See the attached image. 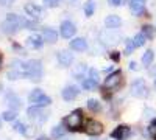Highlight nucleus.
<instances>
[{"label":"nucleus","instance_id":"nucleus-1","mask_svg":"<svg viewBox=\"0 0 156 140\" xmlns=\"http://www.w3.org/2000/svg\"><path fill=\"white\" fill-rule=\"evenodd\" d=\"M22 28V17H19L17 14H8L6 20L2 23V31L6 34H14Z\"/></svg>","mask_w":156,"mask_h":140},{"label":"nucleus","instance_id":"nucleus-2","mask_svg":"<svg viewBox=\"0 0 156 140\" xmlns=\"http://www.w3.org/2000/svg\"><path fill=\"white\" fill-rule=\"evenodd\" d=\"M27 76L31 81H39L42 78V64L37 59H31L27 62Z\"/></svg>","mask_w":156,"mask_h":140},{"label":"nucleus","instance_id":"nucleus-3","mask_svg":"<svg viewBox=\"0 0 156 140\" xmlns=\"http://www.w3.org/2000/svg\"><path fill=\"white\" fill-rule=\"evenodd\" d=\"M27 76V64L19 59H14L11 62V69L8 70V78L9 80H19L20 76Z\"/></svg>","mask_w":156,"mask_h":140},{"label":"nucleus","instance_id":"nucleus-4","mask_svg":"<svg viewBox=\"0 0 156 140\" xmlns=\"http://www.w3.org/2000/svg\"><path fill=\"white\" fill-rule=\"evenodd\" d=\"M30 103H33L34 106H39V108H44V106L51 103V100H50V97H47L41 90V89H34L30 94Z\"/></svg>","mask_w":156,"mask_h":140},{"label":"nucleus","instance_id":"nucleus-5","mask_svg":"<svg viewBox=\"0 0 156 140\" xmlns=\"http://www.w3.org/2000/svg\"><path fill=\"white\" fill-rule=\"evenodd\" d=\"M131 95L133 97H137V98H145L148 95V89H147L145 81L142 80V78L133 81V84H131Z\"/></svg>","mask_w":156,"mask_h":140},{"label":"nucleus","instance_id":"nucleus-6","mask_svg":"<svg viewBox=\"0 0 156 140\" xmlns=\"http://www.w3.org/2000/svg\"><path fill=\"white\" fill-rule=\"evenodd\" d=\"M81 121H83L81 112H80V111H75V112L69 114V115L64 118V126H66V128H69V129H76L78 126L81 125Z\"/></svg>","mask_w":156,"mask_h":140},{"label":"nucleus","instance_id":"nucleus-7","mask_svg":"<svg viewBox=\"0 0 156 140\" xmlns=\"http://www.w3.org/2000/svg\"><path fill=\"white\" fill-rule=\"evenodd\" d=\"M28 117L36 121V123H44L47 120V112L42 109V108H39V106H34V108H30L28 109Z\"/></svg>","mask_w":156,"mask_h":140},{"label":"nucleus","instance_id":"nucleus-8","mask_svg":"<svg viewBox=\"0 0 156 140\" xmlns=\"http://www.w3.org/2000/svg\"><path fill=\"white\" fill-rule=\"evenodd\" d=\"M120 84H122V73L120 72H114L112 75H109L105 80V83H103L105 89H117Z\"/></svg>","mask_w":156,"mask_h":140},{"label":"nucleus","instance_id":"nucleus-9","mask_svg":"<svg viewBox=\"0 0 156 140\" xmlns=\"http://www.w3.org/2000/svg\"><path fill=\"white\" fill-rule=\"evenodd\" d=\"M84 131L86 134L89 135H98L103 132V126L100 121H95V120H89L86 125H84Z\"/></svg>","mask_w":156,"mask_h":140},{"label":"nucleus","instance_id":"nucleus-10","mask_svg":"<svg viewBox=\"0 0 156 140\" xmlns=\"http://www.w3.org/2000/svg\"><path fill=\"white\" fill-rule=\"evenodd\" d=\"M72 61H73V55L69 52V50H61V52H58V62L62 67L70 66Z\"/></svg>","mask_w":156,"mask_h":140},{"label":"nucleus","instance_id":"nucleus-11","mask_svg":"<svg viewBox=\"0 0 156 140\" xmlns=\"http://www.w3.org/2000/svg\"><path fill=\"white\" fill-rule=\"evenodd\" d=\"M75 25L72 23V22H69V20H66V22H62L61 23V36L62 37H66V39H69V37H72L73 34H75Z\"/></svg>","mask_w":156,"mask_h":140},{"label":"nucleus","instance_id":"nucleus-12","mask_svg":"<svg viewBox=\"0 0 156 140\" xmlns=\"http://www.w3.org/2000/svg\"><path fill=\"white\" fill-rule=\"evenodd\" d=\"M145 8V0H129V9L134 16H140Z\"/></svg>","mask_w":156,"mask_h":140},{"label":"nucleus","instance_id":"nucleus-13","mask_svg":"<svg viewBox=\"0 0 156 140\" xmlns=\"http://www.w3.org/2000/svg\"><path fill=\"white\" fill-rule=\"evenodd\" d=\"M23 9H25V12H27L28 16H31L33 19H39V17H42V9L39 8L36 3H27Z\"/></svg>","mask_w":156,"mask_h":140},{"label":"nucleus","instance_id":"nucleus-14","mask_svg":"<svg viewBox=\"0 0 156 140\" xmlns=\"http://www.w3.org/2000/svg\"><path fill=\"white\" fill-rule=\"evenodd\" d=\"M78 94H80V90H78L76 86H67L62 90V98L66 101H72V100H75L78 97Z\"/></svg>","mask_w":156,"mask_h":140},{"label":"nucleus","instance_id":"nucleus-15","mask_svg":"<svg viewBox=\"0 0 156 140\" xmlns=\"http://www.w3.org/2000/svg\"><path fill=\"white\" fill-rule=\"evenodd\" d=\"M105 25H106L108 30H115V28H119L120 25H122V19H120L119 16L111 14V16H108V17L105 19Z\"/></svg>","mask_w":156,"mask_h":140},{"label":"nucleus","instance_id":"nucleus-16","mask_svg":"<svg viewBox=\"0 0 156 140\" xmlns=\"http://www.w3.org/2000/svg\"><path fill=\"white\" fill-rule=\"evenodd\" d=\"M129 134V128L128 126H119V128H115L111 134V137L114 140H125V137Z\"/></svg>","mask_w":156,"mask_h":140},{"label":"nucleus","instance_id":"nucleus-17","mask_svg":"<svg viewBox=\"0 0 156 140\" xmlns=\"http://www.w3.org/2000/svg\"><path fill=\"white\" fill-rule=\"evenodd\" d=\"M70 48L76 50V52H84V50L87 48V42H86V39H83V37H75L73 41H70Z\"/></svg>","mask_w":156,"mask_h":140},{"label":"nucleus","instance_id":"nucleus-18","mask_svg":"<svg viewBox=\"0 0 156 140\" xmlns=\"http://www.w3.org/2000/svg\"><path fill=\"white\" fill-rule=\"evenodd\" d=\"M27 45L31 47V48H41V47L44 45L42 36H39V34H31L28 39H27Z\"/></svg>","mask_w":156,"mask_h":140},{"label":"nucleus","instance_id":"nucleus-19","mask_svg":"<svg viewBox=\"0 0 156 140\" xmlns=\"http://www.w3.org/2000/svg\"><path fill=\"white\" fill-rule=\"evenodd\" d=\"M42 39L45 42H50V44H55L56 39H58V34L55 30H51V28H45L44 33H42Z\"/></svg>","mask_w":156,"mask_h":140},{"label":"nucleus","instance_id":"nucleus-20","mask_svg":"<svg viewBox=\"0 0 156 140\" xmlns=\"http://www.w3.org/2000/svg\"><path fill=\"white\" fill-rule=\"evenodd\" d=\"M6 103L9 104V108H11L12 111H17V109L20 108V100H19V97L14 95V94H9V95L6 97Z\"/></svg>","mask_w":156,"mask_h":140},{"label":"nucleus","instance_id":"nucleus-21","mask_svg":"<svg viewBox=\"0 0 156 140\" xmlns=\"http://www.w3.org/2000/svg\"><path fill=\"white\" fill-rule=\"evenodd\" d=\"M94 11H95V0H87L84 3V14L89 17L94 14Z\"/></svg>","mask_w":156,"mask_h":140},{"label":"nucleus","instance_id":"nucleus-22","mask_svg":"<svg viewBox=\"0 0 156 140\" xmlns=\"http://www.w3.org/2000/svg\"><path fill=\"white\" fill-rule=\"evenodd\" d=\"M153 58H154L153 50H147V52L144 53V56H142V64L148 67V66L151 64V62H153Z\"/></svg>","mask_w":156,"mask_h":140},{"label":"nucleus","instance_id":"nucleus-23","mask_svg":"<svg viewBox=\"0 0 156 140\" xmlns=\"http://www.w3.org/2000/svg\"><path fill=\"white\" fill-rule=\"evenodd\" d=\"M145 39H147L145 34L140 31V33H137V34L133 37V42H134V45H136V47H142V45L145 44Z\"/></svg>","mask_w":156,"mask_h":140},{"label":"nucleus","instance_id":"nucleus-24","mask_svg":"<svg viewBox=\"0 0 156 140\" xmlns=\"http://www.w3.org/2000/svg\"><path fill=\"white\" fill-rule=\"evenodd\" d=\"M66 134V128H62V126H55L53 129H51V137L53 138H59Z\"/></svg>","mask_w":156,"mask_h":140},{"label":"nucleus","instance_id":"nucleus-25","mask_svg":"<svg viewBox=\"0 0 156 140\" xmlns=\"http://www.w3.org/2000/svg\"><path fill=\"white\" fill-rule=\"evenodd\" d=\"M142 33L145 34L147 39H151V37H154V27H151V25H145L144 28H142Z\"/></svg>","mask_w":156,"mask_h":140},{"label":"nucleus","instance_id":"nucleus-26","mask_svg":"<svg viewBox=\"0 0 156 140\" xmlns=\"http://www.w3.org/2000/svg\"><path fill=\"white\" fill-rule=\"evenodd\" d=\"M3 120H6V121H14L16 120V117H17V112L16 111H6V112H3Z\"/></svg>","mask_w":156,"mask_h":140},{"label":"nucleus","instance_id":"nucleus-27","mask_svg":"<svg viewBox=\"0 0 156 140\" xmlns=\"http://www.w3.org/2000/svg\"><path fill=\"white\" fill-rule=\"evenodd\" d=\"M84 73H86V66H84V64H80V66L73 70V76H76V78H80V80L84 76Z\"/></svg>","mask_w":156,"mask_h":140},{"label":"nucleus","instance_id":"nucleus-28","mask_svg":"<svg viewBox=\"0 0 156 140\" xmlns=\"http://www.w3.org/2000/svg\"><path fill=\"white\" fill-rule=\"evenodd\" d=\"M98 84L95 83V81H92L90 78H86V80H83V87L86 89V90H92V89H95Z\"/></svg>","mask_w":156,"mask_h":140},{"label":"nucleus","instance_id":"nucleus-29","mask_svg":"<svg viewBox=\"0 0 156 140\" xmlns=\"http://www.w3.org/2000/svg\"><path fill=\"white\" fill-rule=\"evenodd\" d=\"M86 104H87V109L94 111V112L100 111V103H98L97 100H87V101H86Z\"/></svg>","mask_w":156,"mask_h":140},{"label":"nucleus","instance_id":"nucleus-30","mask_svg":"<svg viewBox=\"0 0 156 140\" xmlns=\"http://www.w3.org/2000/svg\"><path fill=\"white\" fill-rule=\"evenodd\" d=\"M125 55H131L133 53V50L136 48V45H134V42H133V39H126L125 41Z\"/></svg>","mask_w":156,"mask_h":140},{"label":"nucleus","instance_id":"nucleus-31","mask_svg":"<svg viewBox=\"0 0 156 140\" xmlns=\"http://www.w3.org/2000/svg\"><path fill=\"white\" fill-rule=\"evenodd\" d=\"M87 78H90L92 81H95L97 84L100 83V76H98V72H97L95 69H90V70H89V76H87Z\"/></svg>","mask_w":156,"mask_h":140},{"label":"nucleus","instance_id":"nucleus-32","mask_svg":"<svg viewBox=\"0 0 156 140\" xmlns=\"http://www.w3.org/2000/svg\"><path fill=\"white\" fill-rule=\"evenodd\" d=\"M14 129H16L19 134H28L27 126H25L23 123H16V125H14Z\"/></svg>","mask_w":156,"mask_h":140},{"label":"nucleus","instance_id":"nucleus-33","mask_svg":"<svg viewBox=\"0 0 156 140\" xmlns=\"http://www.w3.org/2000/svg\"><path fill=\"white\" fill-rule=\"evenodd\" d=\"M58 5H59V0H44L45 8H56Z\"/></svg>","mask_w":156,"mask_h":140},{"label":"nucleus","instance_id":"nucleus-34","mask_svg":"<svg viewBox=\"0 0 156 140\" xmlns=\"http://www.w3.org/2000/svg\"><path fill=\"white\" fill-rule=\"evenodd\" d=\"M22 27L28 28V30H34V28H36V23H34V22H30V20H27V19H22Z\"/></svg>","mask_w":156,"mask_h":140},{"label":"nucleus","instance_id":"nucleus-35","mask_svg":"<svg viewBox=\"0 0 156 140\" xmlns=\"http://www.w3.org/2000/svg\"><path fill=\"white\" fill-rule=\"evenodd\" d=\"M148 135L151 138H156V120L150 125V128H148Z\"/></svg>","mask_w":156,"mask_h":140},{"label":"nucleus","instance_id":"nucleus-36","mask_svg":"<svg viewBox=\"0 0 156 140\" xmlns=\"http://www.w3.org/2000/svg\"><path fill=\"white\" fill-rule=\"evenodd\" d=\"M156 115V112L153 111V109H145V112H144V117L148 120V118H153Z\"/></svg>","mask_w":156,"mask_h":140},{"label":"nucleus","instance_id":"nucleus-37","mask_svg":"<svg viewBox=\"0 0 156 140\" xmlns=\"http://www.w3.org/2000/svg\"><path fill=\"white\" fill-rule=\"evenodd\" d=\"M12 2H14V0H0V5L2 6H9Z\"/></svg>","mask_w":156,"mask_h":140},{"label":"nucleus","instance_id":"nucleus-38","mask_svg":"<svg viewBox=\"0 0 156 140\" xmlns=\"http://www.w3.org/2000/svg\"><path fill=\"white\" fill-rule=\"evenodd\" d=\"M108 2H109L111 5H114V6H119V5H122V0H108Z\"/></svg>","mask_w":156,"mask_h":140},{"label":"nucleus","instance_id":"nucleus-39","mask_svg":"<svg viewBox=\"0 0 156 140\" xmlns=\"http://www.w3.org/2000/svg\"><path fill=\"white\" fill-rule=\"evenodd\" d=\"M119 58H120V56H119V53H117V52H112V53H111V59L119 61Z\"/></svg>","mask_w":156,"mask_h":140},{"label":"nucleus","instance_id":"nucleus-40","mask_svg":"<svg viewBox=\"0 0 156 140\" xmlns=\"http://www.w3.org/2000/svg\"><path fill=\"white\" fill-rule=\"evenodd\" d=\"M129 69H131V70H137V64H136V62H129Z\"/></svg>","mask_w":156,"mask_h":140},{"label":"nucleus","instance_id":"nucleus-41","mask_svg":"<svg viewBox=\"0 0 156 140\" xmlns=\"http://www.w3.org/2000/svg\"><path fill=\"white\" fill-rule=\"evenodd\" d=\"M150 73H151V75H156V67H153V69H150Z\"/></svg>","mask_w":156,"mask_h":140},{"label":"nucleus","instance_id":"nucleus-42","mask_svg":"<svg viewBox=\"0 0 156 140\" xmlns=\"http://www.w3.org/2000/svg\"><path fill=\"white\" fill-rule=\"evenodd\" d=\"M37 140H50V138H47V137H39Z\"/></svg>","mask_w":156,"mask_h":140},{"label":"nucleus","instance_id":"nucleus-43","mask_svg":"<svg viewBox=\"0 0 156 140\" xmlns=\"http://www.w3.org/2000/svg\"><path fill=\"white\" fill-rule=\"evenodd\" d=\"M0 64H2V56H0Z\"/></svg>","mask_w":156,"mask_h":140},{"label":"nucleus","instance_id":"nucleus-44","mask_svg":"<svg viewBox=\"0 0 156 140\" xmlns=\"http://www.w3.org/2000/svg\"><path fill=\"white\" fill-rule=\"evenodd\" d=\"M62 140H70V138H67V137H66V138H62Z\"/></svg>","mask_w":156,"mask_h":140},{"label":"nucleus","instance_id":"nucleus-45","mask_svg":"<svg viewBox=\"0 0 156 140\" xmlns=\"http://www.w3.org/2000/svg\"><path fill=\"white\" fill-rule=\"evenodd\" d=\"M0 128H2V121H0Z\"/></svg>","mask_w":156,"mask_h":140},{"label":"nucleus","instance_id":"nucleus-46","mask_svg":"<svg viewBox=\"0 0 156 140\" xmlns=\"http://www.w3.org/2000/svg\"><path fill=\"white\" fill-rule=\"evenodd\" d=\"M154 89H156V81H154Z\"/></svg>","mask_w":156,"mask_h":140}]
</instances>
